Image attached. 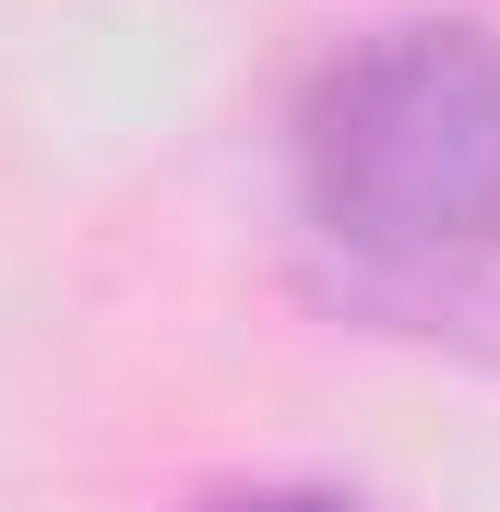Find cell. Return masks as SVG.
<instances>
[{"label":"cell","mask_w":500,"mask_h":512,"mask_svg":"<svg viewBox=\"0 0 500 512\" xmlns=\"http://www.w3.org/2000/svg\"><path fill=\"white\" fill-rule=\"evenodd\" d=\"M298 203L381 286H429L500 251V36L381 24L298 108Z\"/></svg>","instance_id":"6da1fadb"},{"label":"cell","mask_w":500,"mask_h":512,"mask_svg":"<svg viewBox=\"0 0 500 512\" xmlns=\"http://www.w3.org/2000/svg\"><path fill=\"white\" fill-rule=\"evenodd\" d=\"M203 512H358V501H334V489H227Z\"/></svg>","instance_id":"7a4b0ae2"}]
</instances>
